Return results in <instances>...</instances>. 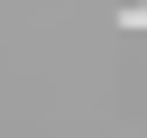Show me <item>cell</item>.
Wrapping results in <instances>:
<instances>
[{"instance_id":"6da1fadb","label":"cell","mask_w":147,"mask_h":138,"mask_svg":"<svg viewBox=\"0 0 147 138\" xmlns=\"http://www.w3.org/2000/svg\"><path fill=\"white\" fill-rule=\"evenodd\" d=\"M119 18H129V28H147V0H138V9H119Z\"/></svg>"}]
</instances>
